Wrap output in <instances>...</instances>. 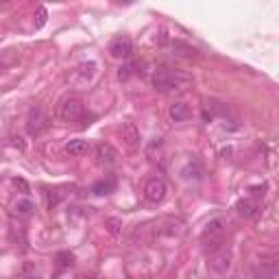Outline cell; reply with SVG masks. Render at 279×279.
I'll return each mask as SVG.
<instances>
[{
	"mask_svg": "<svg viewBox=\"0 0 279 279\" xmlns=\"http://www.w3.org/2000/svg\"><path fill=\"white\" fill-rule=\"evenodd\" d=\"M22 273H24V277H27V279H42V270H39L35 264H31V262L24 264Z\"/></svg>",
	"mask_w": 279,
	"mask_h": 279,
	"instance_id": "obj_20",
	"label": "cell"
},
{
	"mask_svg": "<svg viewBox=\"0 0 279 279\" xmlns=\"http://www.w3.org/2000/svg\"><path fill=\"white\" fill-rule=\"evenodd\" d=\"M48 127H51V118H48V113L42 107H33L29 111V118H27V133L31 137H37V135H42Z\"/></svg>",
	"mask_w": 279,
	"mask_h": 279,
	"instance_id": "obj_2",
	"label": "cell"
},
{
	"mask_svg": "<svg viewBox=\"0 0 279 279\" xmlns=\"http://www.w3.org/2000/svg\"><path fill=\"white\" fill-rule=\"evenodd\" d=\"M122 140H125V144L129 146V149H135V146L140 144V131H137V127L133 125V122H127V125L122 127Z\"/></svg>",
	"mask_w": 279,
	"mask_h": 279,
	"instance_id": "obj_13",
	"label": "cell"
},
{
	"mask_svg": "<svg viewBox=\"0 0 279 279\" xmlns=\"http://www.w3.org/2000/svg\"><path fill=\"white\" fill-rule=\"evenodd\" d=\"M57 264H59V268H70L72 264H75V255L68 253V251L57 253Z\"/></svg>",
	"mask_w": 279,
	"mask_h": 279,
	"instance_id": "obj_19",
	"label": "cell"
},
{
	"mask_svg": "<svg viewBox=\"0 0 279 279\" xmlns=\"http://www.w3.org/2000/svg\"><path fill=\"white\" fill-rule=\"evenodd\" d=\"M131 75H133V63H125L118 68V79L120 81H127Z\"/></svg>",
	"mask_w": 279,
	"mask_h": 279,
	"instance_id": "obj_23",
	"label": "cell"
},
{
	"mask_svg": "<svg viewBox=\"0 0 279 279\" xmlns=\"http://www.w3.org/2000/svg\"><path fill=\"white\" fill-rule=\"evenodd\" d=\"M236 212H238V216H242V218H253V216H258L260 205L253 199H242L236 203Z\"/></svg>",
	"mask_w": 279,
	"mask_h": 279,
	"instance_id": "obj_12",
	"label": "cell"
},
{
	"mask_svg": "<svg viewBox=\"0 0 279 279\" xmlns=\"http://www.w3.org/2000/svg\"><path fill=\"white\" fill-rule=\"evenodd\" d=\"M207 266H210L212 273H218V275L227 273V270L231 268V251L223 247V249H218L214 253H210Z\"/></svg>",
	"mask_w": 279,
	"mask_h": 279,
	"instance_id": "obj_5",
	"label": "cell"
},
{
	"mask_svg": "<svg viewBox=\"0 0 279 279\" xmlns=\"http://www.w3.org/2000/svg\"><path fill=\"white\" fill-rule=\"evenodd\" d=\"M33 212H35V205H33L29 196H20V199H15L11 203V214L18 218H29Z\"/></svg>",
	"mask_w": 279,
	"mask_h": 279,
	"instance_id": "obj_9",
	"label": "cell"
},
{
	"mask_svg": "<svg viewBox=\"0 0 279 279\" xmlns=\"http://www.w3.org/2000/svg\"><path fill=\"white\" fill-rule=\"evenodd\" d=\"M44 199H46V207L55 210L57 205L63 201V192L61 190H48V192H44Z\"/></svg>",
	"mask_w": 279,
	"mask_h": 279,
	"instance_id": "obj_16",
	"label": "cell"
},
{
	"mask_svg": "<svg viewBox=\"0 0 279 279\" xmlns=\"http://www.w3.org/2000/svg\"><path fill=\"white\" fill-rule=\"evenodd\" d=\"M89 151V144H87V140H70L68 144H65V153L70 155V157H79V155H85Z\"/></svg>",
	"mask_w": 279,
	"mask_h": 279,
	"instance_id": "obj_14",
	"label": "cell"
},
{
	"mask_svg": "<svg viewBox=\"0 0 279 279\" xmlns=\"http://www.w3.org/2000/svg\"><path fill=\"white\" fill-rule=\"evenodd\" d=\"M85 107L79 98H65V101L59 105V118L63 122H77L83 118Z\"/></svg>",
	"mask_w": 279,
	"mask_h": 279,
	"instance_id": "obj_4",
	"label": "cell"
},
{
	"mask_svg": "<svg viewBox=\"0 0 279 279\" xmlns=\"http://www.w3.org/2000/svg\"><path fill=\"white\" fill-rule=\"evenodd\" d=\"M251 194L253 196H264V188H251Z\"/></svg>",
	"mask_w": 279,
	"mask_h": 279,
	"instance_id": "obj_25",
	"label": "cell"
},
{
	"mask_svg": "<svg viewBox=\"0 0 279 279\" xmlns=\"http://www.w3.org/2000/svg\"><path fill=\"white\" fill-rule=\"evenodd\" d=\"M48 20V11L46 7H37V13H35V29H42Z\"/></svg>",
	"mask_w": 279,
	"mask_h": 279,
	"instance_id": "obj_21",
	"label": "cell"
},
{
	"mask_svg": "<svg viewBox=\"0 0 279 279\" xmlns=\"http://www.w3.org/2000/svg\"><path fill=\"white\" fill-rule=\"evenodd\" d=\"M96 70H98V65L94 61H83V63H79L75 70L70 72V83L72 85H77V87H85L89 85L94 81L96 77Z\"/></svg>",
	"mask_w": 279,
	"mask_h": 279,
	"instance_id": "obj_3",
	"label": "cell"
},
{
	"mask_svg": "<svg viewBox=\"0 0 279 279\" xmlns=\"http://www.w3.org/2000/svg\"><path fill=\"white\" fill-rule=\"evenodd\" d=\"M109 53H111V57H116V59H129L131 53H133V42H131V37L129 35H116L109 44Z\"/></svg>",
	"mask_w": 279,
	"mask_h": 279,
	"instance_id": "obj_7",
	"label": "cell"
},
{
	"mask_svg": "<svg viewBox=\"0 0 279 279\" xmlns=\"http://www.w3.org/2000/svg\"><path fill=\"white\" fill-rule=\"evenodd\" d=\"M166 194H168V185H166V181H164L161 177H153V179H149V181H146V185H144L146 201L161 203L164 199H166Z\"/></svg>",
	"mask_w": 279,
	"mask_h": 279,
	"instance_id": "obj_6",
	"label": "cell"
},
{
	"mask_svg": "<svg viewBox=\"0 0 279 279\" xmlns=\"http://www.w3.org/2000/svg\"><path fill=\"white\" fill-rule=\"evenodd\" d=\"M153 85L159 92H168V89H179V75L172 72L168 65H157L153 70Z\"/></svg>",
	"mask_w": 279,
	"mask_h": 279,
	"instance_id": "obj_1",
	"label": "cell"
},
{
	"mask_svg": "<svg viewBox=\"0 0 279 279\" xmlns=\"http://www.w3.org/2000/svg\"><path fill=\"white\" fill-rule=\"evenodd\" d=\"M183 177L188 179H201L203 177V168H201V164L199 161H192V164H188V168L183 170Z\"/></svg>",
	"mask_w": 279,
	"mask_h": 279,
	"instance_id": "obj_18",
	"label": "cell"
},
{
	"mask_svg": "<svg viewBox=\"0 0 279 279\" xmlns=\"http://www.w3.org/2000/svg\"><path fill=\"white\" fill-rule=\"evenodd\" d=\"M94 155H96V161L101 166H113L118 161V151L113 149L109 142H98L96 149H94Z\"/></svg>",
	"mask_w": 279,
	"mask_h": 279,
	"instance_id": "obj_8",
	"label": "cell"
},
{
	"mask_svg": "<svg viewBox=\"0 0 279 279\" xmlns=\"http://www.w3.org/2000/svg\"><path fill=\"white\" fill-rule=\"evenodd\" d=\"M253 275H255V279H277V260H268L258 264L253 268Z\"/></svg>",
	"mask_w": 279,
	"mask_h": 279,
	"instance_id": "obj_10",
	"label": "cell"
},
{
	"mask_svg": "<svg viewBox=\"0 0 279 279\" xmlns=\"http://www.w3.org/2000/svg\"><path fill=\"white\" fill-rule=\"evenodd\" d=\"M13 185H15V188H18V190H20L22 194H29V183H27V181H24V179H20V177H15V179H13Z\"/></svg>",
	"mask_w": 279,
	"mask_h": 279,
	"instance_id": "obj_24",
	"label": "cell"
},
{
	"mask_svg": "<svg viewBox=\"0 0 279 279\" xmlns=\"http://www.w3.org/2000/svg\"><path fill=\"white\" fill-rule=\"evenodd\" d=\"M172 48H175V51H183V53H181L183 57H196L194 48H190V46L183 44V42H172Z\"/></svg>",
	"mask_w": 279,
	"mask_h": 279,
	"instance_id": "obj_22",
	"label": "cell"
},
{
	"mask_svg": "<svg viewBox=\"0 0 279 279\" xmlns=\"http://www.w3.org/2000/svg\"><path fill=\"white\" fill-rule=\"evenodd\" d=\"M105 229H107V231H109V236L118 238V236L122 234V220H120V218H116V216H111V218L105 220Z\"/></svg>",
	"mask_w": 279,
	"mask_h": 279,
	"instance_id": "obj_17",
	"label": "cell"
},
{
	"mask_svg": "<svg viewBox=\"0 0 279 279\" xmlns=\"http://www.w3.org/2000/svg\"><path fill=\"white\" fill-rule=\"evenodd\" d=\"M168 116H170L172 122H185V120H190V118H192V109L188 107L185 103H172V105H170Z\"/></svg>",
	"mask_w": 279,
	"mask_h": 279,
	"instance_id": "obj_11",
	"label": "cell"
},
{
	"mask_svg": "<svg viewBox=\"0 0 279 279\" xmlns=\"http://www.w3.org/2000/svg\"><path fill=\"white\" fill-rule=\"evenodd\" d=\"M113 188H116V179L113 177H107V179H101V181H96L92 185V192L96 196H107L113 192Z\"/></svg>",
	"mask_w": 279,
	"mask_h": 279,
	"instance_id": "obj_15",
	"label": "cell"
}]
</instances>
